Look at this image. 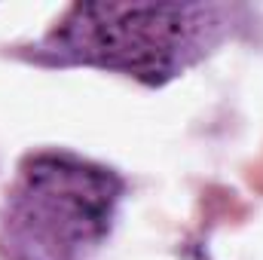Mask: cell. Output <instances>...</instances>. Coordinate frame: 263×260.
<instances>
[{"mask_svg":"<svg viewBox=\"0 0 263 260\" xmlns=\"http://www.w3.org/2000/svg\"><path fill=\"white\" fill-rule=\"evenodd\" d=\"M114 205L117 181L101 169L40 156L22 172L12 220L34 260H73L104 239Z\"/></svg>","mask_w":263,"mask_h":260,"instance_id":"obj_1","label":"cell"},{"mask_svg":"<svg viewBox=\"0 0 263 260\" xmlns=\"http://www.w3.org/2000/svg\"><path fill=\"white\" fill-rule=\"evenodd\" d=\"M211 18L202 6H77L59 40L73 55L126 73L159 77L184 65L199 46Z\"/></svg>","mask_w":263,"mask_h":260,"instance_id":"obj_2","label":"cell"}]
</instances>
